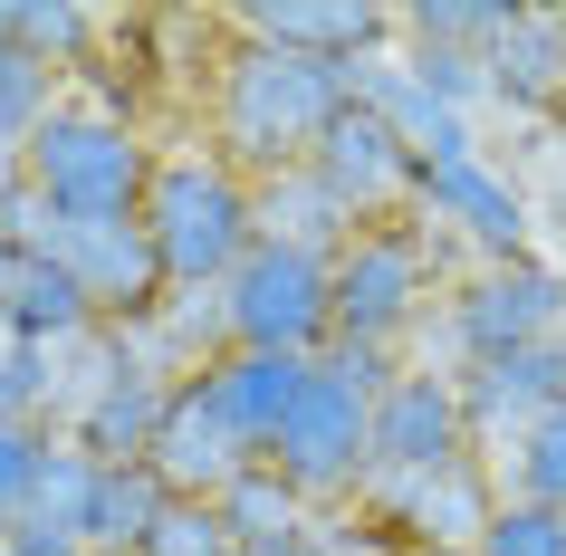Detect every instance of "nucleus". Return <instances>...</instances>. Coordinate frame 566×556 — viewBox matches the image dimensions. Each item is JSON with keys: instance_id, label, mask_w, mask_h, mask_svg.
I'll return each mask as SVG.
<instances>
[{"instance_id": "obj_1", "label": "nucleus", "mask_w": 566, "mask_h": 556, "mask_svg": "<svg viewBox=\"0 0 566 556\" xmlns=\"http://www.w3.org/2000/svg\"><path fill=\"white\" fill-rule=\"evenodd\" d=\"M346 106H356V67L221 30V59H211V87H202V145L221 164H240L250 182H269L289 164H317V145L336 135Z\"/></svg>"}, {"instance_id": "obj_2", "label": "nucleus", "mask_w": 566, "mask_h": 556, "mask_svg": "<svg viewBox=\"0 0 566 556\" xmlns=\"http://www.w3.org/2000/svg\"><path fill=\"white\" fill-rule=\"evenodd\" d=\"M394 375H403V355H385V346H346V336H336V346L317 355L298 412L269 441V470H279L307 508H356L365 499V480H375V394H385Z\"/></svg>"}, {"instance_id": "obj_3", "label": "nucleus", "mask_w": 566, "mask_h": 556, "mask_svg": "<svg viewBox=\"0 0 566 556\" xmlns=\"http://www.w3.org/2000/svg\"><path fill=\"white\" fill-rule=\"evenodd\" d=\"M145 231H154V260L174 279V297H202L260 250V182L240 164H221L211 145H182L154 164Z\"/></svg>"}, {"instance_id": "obj_4", "label": "nucleus", "mask_w": 566, "mask_h": 556, "mask_svg": "<svg viewBox=\"0 0 566 556\" xmlns=\"http://www.w3.org/2000/svg\"><path fill=\"white\" fill-rule=\"evenodd\" d=\"M154 135L106 96H59V116L20 145V182L67 221H106V211H145L154 192Z\"/></svg>"}, {"instance_id": "obj_5", "label": "nucleus", "mask_w": 566, "mask_h": 556, "mask_svg": "<svg viewBox=\"0 0 566 556\" xmlns=\"http://www.w3.org/2000/svg\"><path fill=\"white\" fill-rule=\"evenodd\" d=\"M451 279H461V260L442 240H422V221H365L336 250V336L403 355V336L451 297Z\"/></svg>"}, {"instance_id": "obj_6", "label": "nucleus", "mask_w": 566, "mask_h": 556, "mask_svg": "<svg viewBox=\"0 0 566 556\" xmlns=\"http://www.w3.org/2000/svg\"><path fill=\"white\" fill-rule=\"evenodd\" d=\"M413 221L422 240H442L461 269H490V260H528L537 250V202L528 182L509 174L490 145L471 154H442V164H422V192H413Z\"/></svg>"}, {"instance_id": "obj_7", "label": "nucleus", "mask_w": 566, "mask_h": 556, "mask_svg": "<svg viewBox=\"0 0 566 556\" xmlns=\"http://www.w3.org/2000/svg\"><path fill=\"white\" fill-rule=\"evenodd\" d=\"M442 336H451V375H461V365H490V355L557 346L566 336V269H557V250L461 269L451 297H442Z\"/></svg>"}, {"instance_id": "obj_8", "label": "nucleus", "mask_w": 566, "mask_h": 556, "mask_svg": "<svg viewBox=\"0 0 566 556\" xmlns=\"http://www.w3.org/2000/svg\"><path fill=\"white\" fill-rule=\"evenodd\" d=\"M221 336L250 355H327L336 346V260L260 240L221 279Z\"/></svg>"}, {"instance_id": "obj_9", "label": "nucleus", "mask_w": 566, "mask_h": 556, "mask_svg": "<svg viewBox=\"0 0 566 556\" xmlns=\"http://www.w3.org/2000/svg\"><path fill=\"white\" fill-rule=\"evenodd\" d=\"M500 470L490 461H451V470H422V480H365V518L394 556H480L490 518H500Z\"/></svg>"}, {"instance_id": "obj_10", "label": "nucleus", "mask_w": 566, "mask_h": 556, "mask_svg": "<svg viewBox=\"0 0 566 556\" xmlns=\"http://www.w3.org/2000/svg\"><path fill=\"white\" fill-rule=\"evenodd\" d=\"M39 260H59L77 289H87L96 326H145L164 317V297H174V279H164V260H154V231L145 211H106V221H49V240H39Z\"/></svg>"}, {"instance_id": "obj_11", "label": "nucleus", "mask_w": 566, "mask_h": 556, "mask_svg": "<svg viewBox=\"0 0 566 556\" xmlns=\"http://www.w3.org/2000/svg\"><path fill=\"white\" fill-rule=\"evenodd\" d=\"M451 461H480L461 375L451 365H403L375 394V480H422V470H451Z\"/></svg>"}, {"instance_id": "obj_12", "label": "nucleus", "mask_w": 566, "mask_h": 556, "mask_svg": "<svg viewBox=\"0 0 566 556\" xmlns=\"http://www.w3.org/2000/svg\"><path fill=\"white\" fill-rule=\"evenodd\" d=\"M317 174H327V192L356 211V221H413L422 154L403 145L385 116H365V106H346V116H336V135L317 145Z\"/></svg>"}, {"instance_id": "obj_13", "label": "nucleus", "mask_w": 566, "mask_h": 556, "mask_svg": "<svg viewBox=\"0 0 566 556\" xmlns=\"http://www.w3.org/2000/svg\"><path fill=\"white\" fill-rule=\"evenodd\" d=\"M547 403H566V346H528V355H490V365H461V412H471V451L490 470L518 451Z\"/></svg>"}, {"instance_id": "obj_14", "label": "nucleus", "mask_w": 566, "mask_h": 556, "mask_svg": "<svg viewBox=\"0 0 566 556\" xmlns=\"http://www.w3.org/2000/svg\"><path fill=\"white\" fill-rule=\"evenodd\" d=\"M221 30L269 39V49H298V59L365 67L375 49H394V10H375V0H250V10H231Z\"/></svg>"}, {"instance_id": "obj_15", "label": "nucleus", "mask_w": 566, "mask_h": 556, "mask_svg": "<svg viewBox=\"0 0 566 556\" xmlns=\"http://www.w3.org/2000/svg\"><path fill=\"white\" fill-rule=\"evenodd\" d=\"M356 106L365 116H385L403 145L422 154V164H442V154H471L480 145V125L461 116V106H442V87L422 77V59L394 39V49H375V59L356 67Z\"/></svg>"}, {"instance_id": "obj_16", "label": "nucleus", "mask_w": 566, "mask_h": 556, "mask_svg": "<svg viewBox=\"0 0 566 556\" xmlns=\"http://www.w3.org/2000/svg\"><path fill=\"white\" fill-rule=\"evenodd\" d=\"M307 375H317V355H250V346H221V355L202 365V394H211V412L240 432V451H250V461H269V441H279V422L298 412Z\"/></svg>"}, {"instance_id": "obj_17", "label": "nucleus", "mask_w": 566, "mask_h": 556, "mask_svg": "<svg viewBox=\"0 0 566 556\" xmlns=\"http://www.w3.org/2000/svg\"><path fill=\"white\" fill-rule=\"evenodd\" d=\"M240 470H250V451H240V432L211 412L202 375L174 384V412H164V432H154V480L174 499H221Z\"/></svg>"}, {"instance_id": "obj_18", "label": "nucleus", "mask_w": 566, "mask_h": 556, "mask_svg": "<svg viewBox=\"0 0 566 556\" xmlns=\"http://www.w3.org/2000/svg\"><path fill=\"white\" fill-rule=\"evenodd\" d=\"M490 106L528 125L566 116V10H518L509 39L490 49Z\"/></svg>"}, {"instance_id": "obj_19", "label": "nucleus", "mask_w": 566, "mask_h": 556, "mask_svg": "<svg viewBox=\"0 0 566 556\" xmlns=\"http://www.w3.org/2000/svg\"><path fill=\"white\" fill-rule=\"evenodd\" d=\"M356 231H365V221L327 192L317 164H289V174L260 182V240H279V250H317V260H336Z\"/></svg>"}, {"instance_id": "obj_20", "label": "nucleus", "mask_w": 566, "mask_h": 556, "mask_svg": "<svg viewBox=\"0 0 566 556\" xmlns=\"http://www.w3.org/2000/svg\"><path fill=\"white\" fill-rule=\"evenodd\" d=\"M106 10H77V0H10V49L20 59H39L49 77H96V49H106Z\"/></svg>"}, {"instance_id": "obj_21", "label": "nucleus", "mask_w": 566, "mask_h": 556, "mask_svg": "<svg viewBox=\"0 0 566 556\" xmlns=\"http://www.w3.org/2000/svg\"><path fill=\"white\" fill-rule=\"evenodd\" d=\"M10 336H30V346H49V355H67V346H87V336H106L96 326V307H87V289L67 279L59 260H39L30 250V269H20V289H10Z\"/></svg>"}, {"instance_id": "obj_22", "label": "nucleus", "mask_w": 566, "mask_h": 556, "mask_svg": "<svg viewBox=\"0 0 566 556\" xmlns=\"http://www.w3.org/2000/svg\"><path fill=\"white\" fill-rule=\"evenodd\" d=\"M518 20V0H413V10H394V39H413V49H461V59H490Z\"/></svg>"}, {"instance_id": "obj_23", "label": "nucleus", "mask_w": 566, "mask_h": 556, "mask_svg": "<svg viewBox=\"0 0 566 556\" xmlns=\"http://www.w3.org/2000/svg\"><path fill=\"white\" fill-rule=\"evenodd\" d=\"M211 508L231 518V537H240V547H269V537H298V527L317 518V508H307V499L289 490V480H279L269 461H250V470L231 480V490L211 499Z\"/></svg>"}, {"instance_id": "obj_24", "label": "nucleus", "mask_w": 566, "mask_h": 556, "mask_svg": "<svg viewBox=\"0 0 566 556\" xmlns=\"http://www.w3.org/2000/svg\"><path fill=\"white\" fill-rule=\"evenodd\" d=\"M59 96H67V77H49L39 59H20V49L0 39V164H20V145L59 116Z\"/></svg>"}, {"instance_id": "obj_25", "label": "nucleus", "mask_w": 566, "mask_h": 556, "mask_svg": "<svg viewBox=\"0 0 566 556\" xmlns=\"http://www.w3.org/2000/svg\"><path fill=\"white\" fill-rule=\"evenodd\" d=\"M500 490L537 499V508H566V403H547L528 432H518V451L500 461Z\"/></svg>"}, {"instance_id": "obj_26", "label": "nucleus", "mask_w": 566, "mask_h": 556, "mask_svg": "<svg viewBox=\"0 0 566 556\" xmlns=\"http://www.w3.org/2000/svg\"><path fill=\"white\" fill-rule=\"evenodd\" d=\"M145 556H240V537H231V518H221L211 499H174V508L154 518Z\"/></svg>"}, {"instance_id": "obj_27", "label": "nucleus", "mask_w": 566, "mask_h": 556, "mask_svg": "<svg viewBox=\"0 0 566 556\" xmlns=\"http://www.w3.org/2000/svg\"><path fill=\"white\" fill-rule=\"evenodd\" d=\"M480 556H566V508H537V499H500V518H490Z\"/></svg>"}, {"instance_id": "obj_28", "label": "nucleus", "mask_w": 566, "mask_h": 556, "mask_svg": "<svg viewBox=\"0 0 566 556\" xmlns=\"http://www.w3.org/2000/svg\"><path fill=\"white\" fill-rule=\"evenodd\" d=\"M49 422H0V518H20L39 490V470H49Z\"/></svg>"}, {"instance_id": "obj_29", "label": "nucleus", "mask_w": 566, "mask_h": 556, "mask_svg": "<svg viewBox=\"0 0 566 556\" xmlns=\"http://www.w3.org/2000/svg\"><path fill=\"white\" fill-rule=\"evenodd\" d=\"M49 221H59V211L39 202L30 182H20V164H10V174H0V240H10V250H39V240H49Z\"/></svg>"}, {"instance_id": "obj_30", "label": "nucleus", "mask_w": 566, "mask_h": 556, "mask_svg": "<svg viewBox=\"0 0 566 556\" xmlns=\"http://www.w3.org/2000/svg\"><path fill=\"white\" fill-rule=\"evenodd\" d=\"M20 269H30V250H10V240H0V317H10V289H20Z\"/></svg>"}, {"instance_id": "obj_31", "label": "nucleus", "mask_w": 566, "mask_h": 556, "mask_svg": "<svg viewBox=\"0 0 566 556\" xmlns=\"http://www.w3.org/2000/svg\"><path fill=\"white\" fill-rule=\"evenodd\" d=\"M557 269H566V202H557Z\"/></svg>"}, {"instance_id": "obj_32", "label": "nucleus", "mask_w": 566, "mask_h": 556, "mask_svg": "<svg viewBox=\"0 0 566 556\" xmlns=\"http://www.w3.org/2000/svg\"><path fill=\"white\" fill-rule=\"evenodd\" d=\"M0 39H10V0H0Z\"/></svg>"}, {"instance_id": "obj_33", "label": "nucleus", "mask_w": 566, "mask_h": 556, "mask_svg": "<svg viewBox=\"0 0 566 556\" xmlns=\"http://www.w3.org/2000/svg\"><path fill=\"white\" fill-rule=\"evenodd\" d=\"M0 537H10V518H0Z\"/></svg>"}, {"instance_id": "obj_34", "label": "nucleus", "mask_w": 566, "mask_h": 556, "mask_svg": "<svg viewBox=\"0 0 566 556\" xmlns=\"http://www.w3.org/2000/svg\"><path fill=\"white\" fill-rule=\"evenodd\" d=\"M0 174H10V164H0Z\"/></svg>"}]
</instances>
